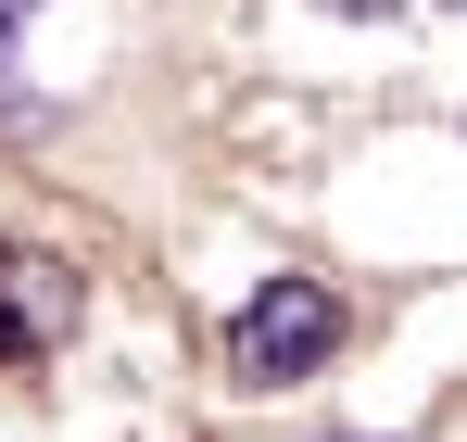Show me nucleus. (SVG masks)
<instances>
[{"mask_svg": "<svg viewBox=\"0 0 467 442\" xmlns=\"http://www.w3.org/2000/svg\"><path fill=\"white\" fill-rule=\"evenodd\" d=\"M51 342H77V266L38 240H0V367H38Z\"/></svg>", "mask_w": 467, "mask_h": 442, "instance_id": "f03ea898", "label": "nucleus"}, {"mask_svg": "<svg viewBox=\"0 0 467 442\" xmlns=\"http://www.w3.org/2000/svg\"><path fill=\"white\" fill-rule=\"evenodd\" d=\"M328 442H379V430H328Z\"/></svg>", "mask_w": 467, "mask_h": 442, "instance_id": "20e7f679", "label": "nucleus"}, {"mask_svg": "<svg viewBox=\"0 0 467 442\" xmlns=\"http://www.w3.org/2000/svg\"><path fill=\"white\" fill-rule=\"evenodd\" d=\"M341 291L328 279H265V291L228 316V367L253 379V392H278V379H316L328 354H341Z\"/></svg>", "mask_w": 467, "mask_h": 442, "instance_id": "f257e3e1", "label": "nucleus"}, {"mask_svg": "<svg viewBox=\"0 0 467 442\" xmlns=\"http://www.w3.org/2000/svg\"><path fill=\"white\" fill-rule=\"evenodd\" d=\"M455 13H467V0H455Z\"/></svg>", "mask_w": 467, "mask_h": 442, "instance_id": "39448f33", "label": "nucleus"}, {"mask_svg": "<svg viewBox=\"0 0 467 442\" xmlns=\"http://www.w3.org/2000/svg\"><path fill=\"white\" fill-rule=\"evenodd\" d=\"M328 13H354V26H367V13H391V0H328Z\"/></svg>", "mask_w": 467, "mask_h": 442, "instance_id": "7ed1b4c3", "label": "nucleus"}]
</instances>
